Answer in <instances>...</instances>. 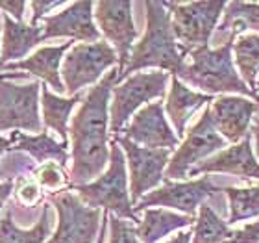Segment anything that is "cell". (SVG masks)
<instances>
[{"label": "cell", "mask_w": 259, "mask_h": 243, "mask_svg": "<svg viewBox=\"0 0 259 243\" xmlns=\"http://www.w3.org/2000/svg\"><path fill=\"white\" fill-rule=\"evenodd\" d=\"M146 30L139 43L132 49L130 61L122 75L117 76V82L139 69L157 67L168 71L172 76H178L185 65V56L180 50L172 32L170 13L163 2H146Z\"/></svg>", "instance_id": "2"}, {"label": "cell", "mask_w": 259, "mask_h": 243, "mask_svg": "<svg viewBox=\"0 0 259 243\" xmlns=\"http://www.w3.org/2000/svg\"><path fill=\"white\" fill-rule=\"evenodd\" d=\"M230 199L228 225L259 216V188H224Z\"/></svg>", "instance_id": "27"}, {"label": "cell", "mask_w": 259, "mask_h": 243, "mask_svg": "<svg viewBox=\"0 0 259 243\" xmlns=\"http://www.w3.org/2000/svg\"><path fill=\"white\" fill-rule=\"evenodd\" d=\"M193 243H230L233 230L207 204H202L194 221Z\"/></svg>", "instance_id": "25"}, {"label": "cell", "mask_w": 259, "mask_h": 243, "mask_svg": "<svg viewBox=\"0 0 259 243\" xmlns=\"http://www.w3.org/2000/svg\"><path fill=\"white\" fill-rule=\"evenodd\" d=\"M30 6H32V10H33L32 26H37L39 19H45V13H49V11L54 10V8L63 6V2H32Z\"/></svg>", "instance_id": "34"}, {"label": "cell", "mask_w": 259, "mask_h": 243, "mask_svg": "<svg viewBox=\"0 0 259 243\" xmlns=\"http://www.w3.org/2000/svg\"><path fill=\"white\" fill-rule=\"evenodd\" d=\"M207 173H230L237 175L241 179H257L259 180V162L254 156L252 147V132L244 135L237 145L230 147L228 151L202 162L200 165L189 171V177Z\"/></svg>", "instance_id": "17"}, {"label": "cell", "mask_w": 259, "mask_h": 243, "mask_svg": "<svg viewBox=\"0 0 259 243\" xmlns=\"http://www.w3.org/2000/svg\"><path fill=\"white\" fill-rule=\"evenodd\" d=\"M70 49H72V43H70V41L61 43V45H54V47H43V49H39L37 52H33L32 56H28V58H24V60H21V61H15V63L4 65L2 69L26 71L30 75L39 76V78L47 82L54 91H58L61 95V93H65V84L60 78V63H61L63 54Z\"/></svg>", "instance_id": "18"}, {"label": "cell", "mask_w": 259, "mask_h": 243, "mask_svg": "<svg viewBox=\"0 0 259 243\" xmlns=\"http://www.w3.org/2000/svg\"><path fill=\"white\" fill-rule=\"evenodd\" d=\"M50 230H52V212L49 204L43 206L35 227L28 230L17 227L11 212L8 210L6 216L0 219V243H47Z\"/></svg>", "instance_id": "23"}, {"label": "cell", "mask_w": 259, "mask_h": 243, "mask_svg": "<svg viewBox=\"0 0 259 243\" xmlns=\"http://www.w3.org/2000/svg\"><path fill=\"white\" fill-rule=\"evenodd\" d=\"M35 182L45 188L47 191H61L65 188H70V179L63 171L60 163L47 162L35 171Z\"/></svg>", "instance_id": "29"}, {"label": "cell", "mask_w": 259, "mask_h": 243, "mask_svg": "<svg viewBox=\"0 0 259 243\" xmlns=\"http://www.w3.org/2000/svg\"><path fill=\"white\" fill-rule=\"evenodd\" d=\"M37 80L17 86L13 82H0V132L26 130L41 134Z\"/></svg>", "instance_id": "9"}, {"label": "cell", "mask_w": 259, "mask_h": 243, "mask_svg": "<svg viewBox=\"0 0 259 243\" xmlns=\"http://www.w3.org/2000/svg\"><path fill=\"white\" fill-rule=\"evenodd\" d=\"M194 221L196 219L193 216L174 214L165 208H146L145 217L137 223L135 230L141 243H156L174 230L191 227Z\"/></svg>", "instance_id": "21"}, {"label": "cell", "mask_w": 259, "mask_h": 243, "mask_svg": "<svg viewBox=\"0 0 259 243\" xmlns=\"http://www.w3.org/2000/svg\"><path fill=\"white\" fill-rule=\"evenodd\" d=\"M4 36H2V50H0V69L8 65V61H21L28 58V52L41 43V26H32L24 22H17L10 15L2 13Z\"/></svg>", "instance_id": "19"}, {"label": "cell", "mask_w": 259, "mask_h": 243, "mask_svg": "<svg viewBox=\"0 0 259 243\" xmlns=\"http://www.w3.org/2000/svg\"><path fill=\"white\" fill-rule=\"evenodd\" d=\"M13 188H15V184H13V180H6V182L0 184V210L4 208V202L8 200V197L11 195Z\"/></svg>", "instance_id": "35"}, {"label": "cell", "mask_w": 259, "mask_h": 243, "mask_svg": "<svg viewBox=\"0 0 259 243\" xmlns=\"http://www.w3.org/2000/svg\"><path fill=\"white\" fill-rule=\"evenodd\" d=\"M108 223H109V216H108V212L104 210V216H102V228H100V236H98V241H97V243H104V236H106V228H108Z\"/></svg>", "instance_id": "38"}, {"label": "cell", "mask_w": 259, "mask_h": 243, "mask_svg": "<svg viewBox=\"0 0 259 243\" xmlns=\"http://www.w3.org/2000/svg\"><path fill=\"white\" fill-rule=\"evenodd\" d=\"M237 36L239 33L235 32L230 33V39L221 49L200 47L189 52L191 63L184 65L178 78L194 87H200L202 91H205V95L211 97L217 93H239L250 97L254 102H259V95L250 91L246 82H243L233 67L232 50Z\"/></svg>", "instance_id": "3"}, {"label": "cell", "mask_w": 259, "mask_h": 243, "mask_svg": "<svg viewBox=\"0 0 259 243\" xmlns=\"http://www.w3.org/2000/svg\"><path fill=\"white\" fill-rule=\"evenodd\" d=\"M78 191V199L89 208H104L120 219H130L139 223L135 217L132 199L128 193V175H126L124 152L111 140V152H109V169L95 182L74 186Z\"/></svg>", "instance_id": "4"}, {"label": "cell", "mask_w": 259, "mask_h": 243, "mask_svg": "<svg viewBox=\"0 0 259 243\" xmlns=\"http://www.w3.org/2000/svg\"><path fill=\"white\" fill-rule=\"evenodd\" d=\"M43 199L41 195V186L35 180L19 179L17 180V200L24 206H35Z\"/></svg>", "instance_id": "31"}, {"label": "cell", "mask_w": 259, "mask_h": 243, "mask_svg": "<svg viewBox=\"0 0 259 243\" xmlns=\"http://www.w3.org/2000/svg\"><path fill=\"white\" fill-rule=\"evenodd\" d=\"M26 75H15V73H6V75H0V80L2 78H24Z\"/></svg>", "instance_id": "40"}, {"label": "cell", "mask_w": 259, "mask_h": 243, "mask_svg": "<svg viewBox=\"0 0 259 243\" xmlns=\"http://www.w3.org/2000/svg\"><path fill=\"white\" fill-rule=\"evenodd\" d=\"M205 102H213V97L205 95V93L193 91L187 86H184V82L180 80L178 76H172V86H170V93H168L165 110H167L168 117L172 121L178 137H184V134H187L185 132L187 121Z\"/></svg>", "instance_id": "20"}, {"label": "cell", "mask_w": 259, "mask_h": 243, "mask_svg": "<svg viewBox=\"0 0 259 243\" xmlns=\"http://www.w3.org/2000/svg\"><path fill=\"white\" fill-rule=\"evenodd\" d=\"M209 108L219 134L224 135L226 141L237 145L248 134V126L254 114L259 112V104L244 97L222 95L217 100H213Z\"/></svg>", "instance_id": "16"}, {"label": "cell", "mask_w": 259, "mask_h": 243, "mask_svg": "<svg viewBox=\"0 0 259 243\" xmlns=\"http://www.w3.org/2000/svg\"><path fill=\"white\" fill-rule=\"evenodd\" d=\"M226 145L228 141L215 128V123L211 117V108H205L198 123L187 132V137L180 145L176 154L168 160L165 179H187L191 165H194L202 158L213 154L215 151H221L222 147Z\"/></svg>", "instance_id": "11"}, {"label": "cell", "mask_w": 259, "mask_h": 243, "mask_svg": "<svg viewBox=\"0 0 259 243\" xmlns=\"http://www.w3.org/2000/svg\"><path fill=\"white\" fill-rule=\"evenodd\" d=\"M11 151H13V143H11L10 140H6V137L0 135V158H2L4 152H11Z\"/></svg>", "instance_id": "37"}, {"label": "cell", "mask_w": 259, "mask_h": 243, "mask_svg": "<svg viewBox=\"0 0 259 243\" xmlns=\"http://www.w3.org/2000/svg\"><path fill=\"white\" fill-rule=\"evenodd\" d=\"M124 137L135 145H145L146 149H168L178 147V135L168 126L163 102H150L134 115V121L126 126Z\"/></svg>", "instance_id": "14"}, {"label": "cell", "mask_w": 259, "mask_h": 243, "mask_svg": "<svg viewBox=\"0 0 259 243\" xmlns=\"http://www.w3.org/2000/svg\"><path fill=\"white\" fill-rule=\"evenodd\" d=\"M219 191L221 188L215 186L211 177L207 175H204L198 180H189V182H172V180L165 179L161 188L146 193L134 206V212L146 210L148 206H167V208H176V210L184 212L185 216L194 217L196 210L204 204V200L207 197H213Z\"/></svg>", "instance_id": "12"}, {"label": "cell", "mask_w": 259, "mask_h": 243, "mask_svg": "<svg viewBox=\"0 0 259 243\" xmlns=\"http://www.w3.org/2000/svg\"><path fill=\"white\" fill-rule=\"evenodd\" d=\"M168 82V73L154 71V73H137L126 78L120 86L113 87V100L109 108V130L113 135L126 128L130 117L148 100L165 95Z\"/></svg>", "instance_id": "6"}, {"label": "cell", "mask_w": 259, "mask_h": 243, "mask_svg": "<svg viewBox=\"0 0 259 243\" xmlns=\"http://www.w3.org/2000/svg\"><path fill=\"white\" fill-rule=\"evenodd\" d=\"M49 200L56 206L60 221L47 243H95L104 216L100 208H89L69 189L50 193Z\"/></svg>", "instance_id": "7"}, {"label": "cell", "mask_w": 259, "mask_h": 243, "mask_svg": "<svg viewBox=\"0 0 259 243\" xmlns=\"http://www.w3.org/2000/svg\"><path fill=\"white\" fill-rule=\"evenodd\" d=\"M26 2H15V0H0V10L4 11L6 15L15 17L17 22H22L24 17V10H26Z\"/></svg>", "instance_id": "33"}, {"label": "cell", "mask_w": 259, "mask_h": 243, "mask_svg": "<svg viewBox=\"0 0 259 243\" xmlns=\"http://www.w3.org/2000/svg\"><path fill=\"white\" fill-rule=\"evenodd\" d=\"M252 137H254L255 141V152H257V156H259V119L255 117L254 124H252Z\"/></svg>", "instance_id": "39"}, {"label": "cell", "mask_w": 259, "mask_h": 243, "mask_svg": "<svg viewBox=\"0 0 259 243\" xmlns=\"http://www.w3.org/2000/svg\"><path fill=\"white\" fill-rule=\"evenodd\" d=\"M233 52H235V63L243 73L246 86L250 91L255 93L259 75V36H254V33L239 36L237 41L233 43Z\"/></svg>", "instance_id": "26"}, {"label": "cell", "mask_w": 259, "mask_h": 243, "mask_svg": "<svg viewBox=\"0 0 259 243\" xmlns=\"http://www.w3.org/2000/svg\"><path fill=\"white\" fill-rule=\"evenodd\" d=\"M228 26L235 33H241L248 28L259 32V4L255 2H230L226 6L221 30H228Z\"/></svg>", "instance_id": "28"}, {"label": "cell", "mask_w": 259, "mask_h": 243, "mask_svg": "<svg viewBox=\"0 0 259 243\" xmlns=\"http://www.w3.org/2000/svg\"><path fill=\"white\" fill-rule=\"evenodd\" d=\"M97 22L100 32L109 39L119 56V75H122L130 61V54L137 39V28L132 17V2H97Z\"/></svg>", "instance_id": "13"}, {"label": "cell", "mask_w": 259, "mask_h": 243, "mask_svg": "<svg viewBox=\"0 0 259 243\" xmlns=\"http://www.w3.org/2000/svg\"><path fill=\"white\" fill-rule=\"evenodd\" d=\"M170 10V22L180 50L187 56L194 49L207 47L215 30L219 17L228 2L209 0V2H163Z\"/></svg>", "instance_id": "5"}, {"label": "cell", "mask_w": 259, "mask_h": 243, "mask_svg": "<svg viewBox=\"0 0 259 243\" xmlns=\"http://www.w3.org/2000/svg\"><path fill=\"white\" fill-rule=\"evenodd\" d=\"M93 2H74L56 15L45 17L41 26V41L56 38H72L78 41L97 43L100 30L93 22Z\"/></svg>", "instance_id": "15"}, {"label": "cell", "mask_w": 259, "mask_h": 243, "mask_svg": "<svg viewBox=\"0 0 259 243\" xmlns=\"http://www.w3.org/2000/svg\"><path fill=\"white\" fill-rule=\"evenodd\" d=\"M10 141L15 145L17 151L28 152L35 162H56L61 167L67 165L69 162V154H67V143L63 141H56L49 132H41V134L30 135L22 134V132H11Z\"/></svg>", "instance_id": "22"}, {"label": "cell", "mask_w": 259, "mask_h": 243, "mask_svg": "<svg viewBox=\"0 0 259 243\" xmlns=\"http://www.w3.org/2000/svg\"><path fill=\"white\" fill-rule=\"evenodd\" d=\"M81 100V93L74 97L63 98L60 95H54L49 87L45 86L41 91V106H43V121L47 128H52L56 134L61 135V141L67 143V123H69L70 112L76 104Z\"/></svg>", "instance_id": "24"}, {"label": "cell", "mask_w": 259, "mask_h": 243, "mask_svg": "<svg viewBox=\"0 0 259 243\" xmlns=\"http://www.w3.org/2000/svg\"><path fill=\"white\" fill-rule=\"evenodd\" d=\"M230 243H259V219L250 225H244L239 230H233Z\"/></svg>", "instance_id": "32"}, {"label": "cell", "mask_w": 259, "mask_h": 243, "mask_svg": "<svg viewBox=\"0 0 259 243\" xmlns=\"http://www.w3.org/2000/svg\"><path fill=\"white\" fill-rule=\"evenodd\" d=\"M191 236H193V232L191 230H185V232H180L176 234L172 239H168L167 243H191Z\"/></svg>", "instance_id": "36"}, {"label": "cell", "mask_w": 259, "mask_h": 243, "mask_svg": "<svg viewBox=\"0 0 259 243\" xmlns=\"http://www.w3.org/2000/svg\"><path fill=\"white\" fill-rule=\"evenodd\" d=\"M119 61L113 47L104 41L97 43L74 45L65 56L61 75L65 80V91L69 95H78L80 89L91 86L102 76L106 69Z\"/></svg>", "instance_id": "8"}, {"label": "cell", "mask_w": 259, "mask_h": 243, "mask_svg": "<svg viewBox=\"0 0 259 243\" xmlns=\"http://www.w3.org/2000/svg\"><path fill=\"white\" fill-rule=\"evenodd\" d=\"M109 228H111V236L109 243H141L137 238V230L134 225H130L126 219H120L117 216L109 217Z\"/></svg>", "instance_id": "30"}, {"label": "cell", "mask_w": 259, "mask_h": 243, "mask_svg": "<svg viewBox=\"0 0 259 243\" xmlns=\"http://www.w3.org/2000/svg\"><path fill=\"white\" fill-rule=\"evenodd\" d=\"M119 69L104 76L83 98L78 114L70 124L72 141V167H70V188L89 184L100 177L109 162L108 126H109V93L117 84Z\"/></svg>", "instance_id": "1"}, {"label": "cell", "mask_w": 259, "mask_h": 243, "mask_svg": "<svg viewBox=\"0 0 259 243\" xmlns=\"http://www.w3.org/2000/svg\"><path fill=\"white\" fill-rule=\"evenodd\" d=\"M113 141L119 143L122 152H126L130 165V193L132 206H135L146 191L154 189L165 180L163 171L168 165L170 152L168 149H146L135 145L124 135H113Z\"/></svg>", "instance_id": "10"}, {"label": "cell", "mask_w": 259, "mask_h": 243, "mask_svg": "<svg viewBox=\"0 0 259 243\" xmlns=\"http://www.w3.org/2000/svg\"><path fill=\"white\" fill-rule=\"evenodd\" d=\"M259 91V82H257V86H255V93H257Z\"/></svg>", "instance_id": "41"}]
</instances>
